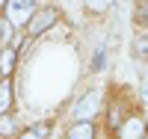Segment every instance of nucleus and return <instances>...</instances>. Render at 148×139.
Masks as SVG:
<instances>
[{
	"instance_id": "5",
	"label": "nucleus",
	"mask_w": 148,
	"mask_h": 139,
	"mask_svg": "<svg viewBox=\"0 0 148 139\" xmlns=\"http://www.w3.org/2000/svg\"><path fill=\"white\" fill-rule=\"evenodd\" d=\"M145 127H142V121L139 118H130L125 127H121V139H142Z\"/></svg>"
},
{
	"instance_id": "7",
	"label": "nucleus",
	"mask_w": 148,
	"mask_h": 139,
	"mask_svg": "<svg viewBox=\"0 0 148 139\" xmlns=\"http://www.w3.org/2000/svg\"><path fill=\"white\" fill-rule=\"evenodd\" d=\"M9 107H12V83L3 80L0 83V112H6Z\"/></svg>"
},
{
	"instance_id": "2",
	"label": "nucleus",
	"mask_w": 148,
	"mask_h": 139,
	"mask_svg": "<svg viewBox=\"0 0 148 139\" xmlns=\"http://www.w3.org/2000/svg\"><path fill=\"white\" fill-rule=\"evenodd\" d=\"M6 18L21 27V24H30L33 18V0H6Z\"/></svg>"
},
{
	"instance_id": "8",
	"label": "nucleus",
	"mask_w": 148,
	"mask_h": 139,
	"mask_svg": "<svg viewBox=\"0 0 148 139\" xmlns=\"http://www.w3.org/2000/svg\"><path fill=\"white\" fill-rule=\"evenodd\" d=\"M133 53H136L139 59H148V36H145V33L133 39Z\"/></svg>"
},
{
	"instance_id": "10",
	"label": "nucleus",
	"mask_w": 148,
	"mask_h": 139,
	"mask_svg": "<svg viewBox=\"0 0 148 139\" xmlns=\"http://www.w3.org/2000/svg\"><path fill=\"white\" fill-rule=\"evenodd\" d=\"M12 27H15L12 21H3V24H0V45H3V47L12 42Z\"/></svg>"
},
{
	"instance_id": "13",
	"label": "nucleus",
	"mask_w": 148,
	"mask_h": 139,
	"mask_svg": "<svg viewBox=\"0 0 148 139\" xmlns=\"http://www.w3.org/2000/svg\"><path fill=\"white\" fill-rule=\"evenodd\" d=\"M86 6L95 9V12H101V9H104V6H110V3H107V0H86Z\"/></svg>"
},
{
	"instance_id": "6",
	"label": "nucleus",
	"mask_w": 148,
	"mask_h": 139,
	"mask_svg": "<svg viewBox=\"0 0 148 139\" xmlns=\"http://www.w3.org/2000/svg\"><path fill=\"white\" fill-rule=\"evenodd\" d=\"M12 68H15V50H12V47H3V50H0V71H3V74H12Z\"/></svg>"
},
{
	"instance_id": "4",
	"label": "nucleus",
	"mask_w": 148,
	"mask_h": 139,
	"mask_svg": "<svg viewBox=\"0 0 148 139\" xmlns=\"http://www.w3.org/2000/svg\"><path fill=\"white\" fill-rule=\"evenodd\" d=\"M68 139H95V127L89 121H74V127L68 130Z\"/></svg>"
},
{
	"instance_id": "12",
	"label": "nucleus",
	"mask_w": 148,
	"mask_h": 139,
	"mask_svg": "<svg viewBox=\"0 0 148 139\" xmlns=\"http://www.w3.org/2000/svg\"><path fill=\"white\" fill-rule=\"evenodd\" d=\"M104 65H107V50L98 47V50H95V59H92V68L98 71V68H104Z\"/></svg>"
},
{
	"instance_id": "11",
	"label": "nucleus",
	"mask_w": 148,
	"mask_h": 139,
	"mask_svg": "<svg viewBox=\"0 0 148 139\" xmlns=\"http://www.w3.org/2000/svg\"><path fill=\"white\" fill-rule=\"evenodd\" d=\"M12 130H15V124H12V118L6 116V112H0V136H12Z\"/></svg>"
},
{
	"instance_id": "1",
	"label": "nucleus",
	"mask_w": 148,
	"mask_h": 139,
	"mask_svg": "<svg viewBox=\"0 0 148 139\" xmlns=\"http://www.w3.org/2000/svg\"><path fill=\"white\" fill-rule=\"evenodd\" d=\"M98 110H101V92H86L77 104H74V118L89 121L92 116H98Z\"/></svg>"
},
{
	"instance_id": "16",
	"label": "nucleus",
	"mask_w": 148,
	"mask_h": 139,
	"mask_svg": "<svg viewBox=\"0 0 148 139\" xmlns=\"http://www.w3.org/2000/svg\"><path fill=\"white\" fill-rule=\"evenodd\" d=\"M0 3H3V0H0Z\"/></svg>"
},
{
	"instance_id": "9",
	"label": "nucleus",
	"mask_w": 148,
	"mask_h": 139,
	"mask_svg": "<svg viewBox=\"0 0 148 139\" xmlns=\"http://www.w3.org/2000/svg\"><path fill=\"white\" fill-rule=\"evenodd\" d=\"M21 139H47V124H36V127H30Z\"/></svg>"
},
{
	"instance_id": "3",
	"label": "nucleus",
	"mask_w": 148,
	"mask_h": 139,
	"mask_svg": "<svg viewBox=\"0 0 148 139\" xmlns=\"http://www.w3.org/2000/svg\"><path fill=\"white\" fill-rule=\"evenodd\" d=\"M53 21H56V9H39V12H36V15L30 18V36L45 33Z\"/></svg>"
},
{
	"instance_id": "15",
	"label": "nucleus",
	"mask_w": 148,
	"mask_h": 139,
	"mask_svg": "<svg viewBox=\"0 0 148 139\" xmlns=\"http://www.w3.org/2000/svg\"><path fill=\"white\" fill-rule=\"evenodd\" d=\"M107 3H113V0H107Z\"/></svg>"
},
{
	"instance_id": "14",
	"label": "nucleus",
	"mask_w": 148,
	"mask_h": 139,
	"mask_svg": "<svg viewBox=\"0 0 148 139\" xmlns=\"http://www.w3.org/2000/svg\"><path fill=\"white\" fill-rule=\"evenodd\" d=\"M139 95H142V101L148 104V77H145V80H142V86H139Z\"/></svg>"
}]
</instances>
